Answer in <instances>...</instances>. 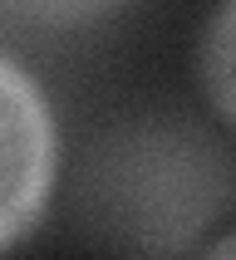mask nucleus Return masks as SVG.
Masks as SVG:
<instances>
[{"label": "nucleus", "mask_w": 236, "mask_h": 260, "mask_svg": "<svg viewBox=\"0 0 236 260\" xmlns=\"http://www.w3.org/2000/svg\"><path fill=\"white\" fill-rule=\"evenodd\" d=\"M0 88H5V202H0V246L15 250L40 226L49 191H54V118L44 103V88L25 74L15 54L0 59Z\"/></svg>", "instance_id": "1"}, {"label": "nucleus", "mask_w": 236, "mask_h": 260, "mask_svg": "<svg viewBox=\"0 0 236 260\" xmlns=\"http://www.w3.org/2000/svg\"><path fill=\"white\" fill-rule=\"evenodd\" d=\"M197 84L212 113L236 128V0H221L197 44Z\"/></svg>", "instance_id": "2"}, {"label": "nucleus", "mask_w": 236, "mask_h": 260, "mask_svg": "<svg viewBox=\"0 0 236 260\" xmlns=\"http://www.w3.org/2000/svg\"><path fill=\"white\" fill-rule=\"evenodd\" d=\"M123 0H5V10L15 20H35L49 29H74V25H94L103 15H113Z\"/></svg>", "instance_id": "3"}, {"label": "nucleus", "mask_w": 236, "mask_h": 260, "mask_svg": "<svg viewBox=\"0 0 236 260\" xmlns=\"http://www.w3.org/2000/svg\"><path fill=\"white\" fill-rule=\"evenodd\" d=\"M206 255H212V260H236V221H231V231L221 236V241L206 246Z\"/></svg>", "instance_id": "4"}]
</instances>
